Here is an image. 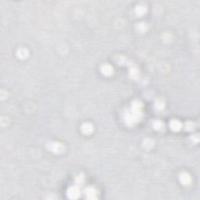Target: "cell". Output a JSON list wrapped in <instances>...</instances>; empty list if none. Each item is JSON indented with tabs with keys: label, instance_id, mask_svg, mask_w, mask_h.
Instances as JSON below:
<instances>
[{
	"label": "cell",
	"instance_id": "5bb4252c",
	"mask_svg": "<svg viewBox=\"0 0 200 200\" xmlns=\"http://www.w3.org/2000/svg\"><path fill=\"white\" fill-rule=\"evenodd\" d=\"M156 109H158V110H162V108L164 107V103L162 102V100H157L156 102Z\"/></svg>",
	"mask_w": 200,
	"mask_h": 200
},
{
	"label": "cell",
	"instance_id": "3957f363",
	"mask_svg": "<svg viewBox=\"0 0 200 200\" xmlns=\"http://www.w3.org/2000/svg\"><path fill=\"white\" fill-rule=\"evenodd\" d=\"M85 195H86V198L87 199H95L97 198L98 192L94 187H88L85 190Z\"/></svg>",
	"mask_w": 200,
	"mask_h": 200
},
{
	"label": "cell",
	"instance_id": "4fadbf2b",
	"mask_svg": "<svg viewBox=\"0 0 200 200\" xmlns=\"http://www.w3.org/2000/svg\"><path fill=\"white\" fill-rule=\"evenodd\" d=\"M138 30L140 31L141 32H145V31L147 30V25L145 24H144V23H141V24H138Z\"/></svg>",
	"mask_w": 200,
	"mask_h": 200
},
{
	"label": "cell",
	"instance_id": "ba28073f",
	"mask_svg": "<svg viewBox=\"0 0 200 200\" xmlns=\"http://www.w3.org/2000/svg\"><path fill=\"white\" fill-rule=\"evenodd\" d=\"M17 54V56L20 58V59L24 60V59H25V58L28 57L29 53H28V51L27 49H24V48H20V49H18Z\"/></svg>",
	"mask_w": 200,
	"mask_h": 200
},
{
	"label": "cell",
	"instance_id": "52a82bcc",
	"mask_svg": "<svg viewBox=\"0 0 200 200\" xmlns=\"http://www.w3.org/2000/svg\"><path fill=\"white\" fill-rule=\"evenodd\" d=\"M170 128L172 129L173 131H178L179 130L181 129L182 128V124L180 121H178L177 120H173L170 124Z\"/></svg>",
	"mask_w": 200,
	"mask_h": 200
},
{
	"label": "cell",
	"instance_id": "9a60e30c",
	"mask_svg": "<svg viewBox=\"0 0 200 200\" xmlns=\"http://www.w3.org/2000/svg\"><path fill=\"white\" fill-rule=\"evenodd\" d=\"M195 128V124L192 122H188L187 123V125H186V129L189 131L193 130Z\"/></svg>",
	"mask_w": 200,
	"mask_h": 200
},
{
	"label": "cell",
	"instance_id": "6da1fadb",
	"mask_svg": "<svg viewBox=\"0 0 200 200\" xmlns=\"http://www.w3.org/2000/svg\"><path fill=\"white\" fill-rule=\"evenodd\" d=\"M81 191L78 186H71L67 190V196L71 199H78L80 196Z\"/></svg>",
	"mask_w": 200,
	"mask_h": 200
},
{
	"label": "cell",
	"instance_id": "9c48e42d",
	"mask_svg": "<svg viewBox=\"0 0 200 200\" xmlns=\"http://www.w3.org/2000/svg\"><path fill=\"white\" fill-rule=\"evenodd\" d=\"M146 7L145 6L140 5V6H137V7L135 8V12H136V14H138V16H142L143 14H145V12H146Z\"/></svg>",
	"mask_w": 200,
	"mask_h": 200
},
{
	"label": "cell",
	"instance_id": "30bf717a",
	"mask_svg": "<svg viewBox=\"0 0 200 200\" xmlns=\"http://www.w3.org/2000/svg\"><path fill=\"white\" fill-rule=\"evenodd\" d=\"M75 183L78 186L82 185L85 183V176H84V174H81L78 175L75 178Z\"/></svg>",
	"mask_w": 200,
	"mask_h": 200
},
{
	"label": "cell",
	"instance_id": "8992f818",
	"mask_svg": "<svg viewBox=\"0 0 200 200\" xmlns=\"http://www.w3.org/2000/svg\"><path fill=\"white\" fill-rule=\"evenodd\" d=\"M82 132L84 134H86V135H89L91 133H92L93 131V126L89 123H85L81 126V128Z\"/></svg>",
	"mask_w": 200,
	"mask_h": 200
},
{
	"label": "cell",
	"instance_id": "5b68a950",
	"mask_svg": "<svg viewBox=\"0 0 200 200\" xmlns=\"http://www.w3.org/2000/svg\"><path fill=\"white\" fill-rule=\"evenodd\" d=\"M101 72L106 76H110L113 73V68L109 64H104L101 67Z\"/></svg>",
	"mask_w": 200,
	"mask_h": 200
},
{
	"label": "cell",
	"instance_id": "7a4b0ae2",
	"mask_svg": "<svg viewBox=\"0 0 200 200\" xmlns=\"http://www.w3.org/2000/svg\"><path fill=\"white\" fill-rule=\"evenodd\" d=\"M48 149L56 153H61L63 151V145L59 142H50L47 145Z\"/></svg>",
	"mask_w": 200,
	"mask_h": 200
},
{
	"label": "cell",
	"instance_id": "7c38bea8",
	"mask_svg": "<svg viewBox=\"0 0 200 200\" xmlns=\"http://www.w3.org/2000/svg\"><path fill=\"white\" fill-rule=\"evenodd\" d=\"M130 74L133 78H137L138 76V70L137 68H131Z\"/></svg>",
	"mask_w": 200,
	"mask_h": 200
},
{
	"label": "cell",
	"instance_id": "8fae6325",
	"mask_svg": "<svg viewBox=\"0 0 200 200\" xmlns=\"http://www.w3.org/2000/svg\"><path fill=\"white\" fill-rule=\"evenodd\" d=\"M153 127H154L156 130H160L163 127V124L161 121H160V120H156L153 124Z\"/></svg>",
	"mask_w": 200,
	"mask_h": 200
},
{
	"label": "cell",
	"instance_id": "277c9868",
	"mask_svg": "<svg viewBox=\"0 0 200 200\" xmlns=\"http://www.w3.org/2000/svg\"><path fill=\"white\" fill-rule=\"evenodd\" d=\"M179 179H180L181 182L185 185H189V184H191V182H192V178H191L190 175L188 174L187 173H182V174H181L180 177H179Z\"/></svg>",
	"mask_w": 200,
	"mask_h": 200
}]
</instances>
